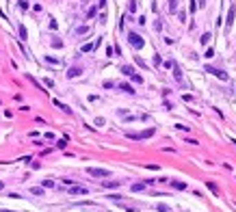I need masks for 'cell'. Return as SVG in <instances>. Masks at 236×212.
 I'll list each match as a JSON object with an SVG mask.
<instances>
[{"instance_id": "obj_36", "label": "cell", "mask_w": 236, "mask_h": 212, "mask_svg": "<svg viewBox=\"0 0 236 212\" xmlns=\"http://www.w3.org/2000/svg\"><path fill=\"white\" fill-rule=\"evenodd\" d=\"M0 212H15V210H5V208H2V210H0Z\"/></svg>"}, {"instance_id": "obj_6", "label": "cell", "mask_w": 236, "mask_h": 212, "mask_svg": "<svg viewBox=\"0 0 236 212\" xmlns=\"http://www.w3.org/2000/svg\"><path fill=\"white\" fill-rule=\"evenodd\" d=\"M67 193H69V195H87L89 191H87L85 186H76V184H74V186H69V191H67Z\"/></svg>"}, {"instance_id": "obj_23", "label": "cell", "mask_w": 236, "mask_h": 212, "mask_svg": "<svg viewBox=\"0 0 236 212\" xmlns=\"http://www.w3.org/2000/svg\"><path fill=\"white\" fill-rule=\"evenodd\" d=\"M210 37H212L210 33H204V35H202V43H208V41H210Z\"/></svg>"}, {"instance_id": "obj_25", "label": "cell", "mask_w": 236, "mask_h": 212, "mask_svg": "<svg viewBox=\"0 0 236 212\" xmlns=\"http://www.w3.org/2000/svg\"><path fill=\"white\" fill-rule=\"evenodd\" d=\"M96 13H98V9H96V7H91V9L87 11V15H89V17H96Z\"/></svg>"}, {"instance_id": "obj_32", "label": "cell", "mask_w": 236, "mask_h": 212, "mask_svg": "<svg viewBox=\"0 0 236 212\" xmlns=\"http://www.w3.org/2000/svg\"><path fill=\"white\" fill-rule=\"evenodd\" d=\"M111 87H115V82H113V80H106V82H104V89H111Z\"/></svg>"}, {"instance_id": "obj_16", "label": "cell", "mask_w": 236, "mask_h": 212, "mask_svg": "<svg viewBox=\"0 0 236 212\" xmlns=\"http://www.w3.org/2000/svg\"><path fill=\"white\" fill-rule=\"evenodd\" d=\"M206 186H208V188H210V191H212V193H215V195H219V186H217L215 182H208Z\"/></svg>"}, {"instance_id": "obj_2", "label": "cell", "mask_w": 236, "mask_h": 212, "mask_svg": "<svg viewBox=\"0 0 236 212\" xmlns=\"http://www.w3.org/2000/svg\"><path fill=\"white\" fill-rule=\"evenodd\" d=\"M122 74H124V76H128V78H132V80H134V82H139V84L143 82V76L136 74L132 65H124V67H122Z\"/></svg>"}, {"instance_id": "obj_37", "label": "cell", "mask_w": 236, "mask_h": 212, "mask_svg": "<svg viewBox=\"0 0 236 212\" xmlns=\"http://www.w3.org/2000/svg\"><path fill=\"white\" fill-rule=\"evenodd\" d=\"M2 188H5V182H0V191H2Z\"/></svg>"}, {"instance_id": "obj_27", "label": "cell", "mask_w": 236, "mask_h": 212, "mask_svg": "<svg viewBox=\"0 0 236 212\" xmlns=\"http://www.w3.org/2000/svg\"><path fill=\"white\" fill-rule=\"evenodd\" d=\"M204 56H206V59H212V56H215V50H212V48H208V50H206V54H204Z\"/></svg>"}, {"instance_id": "obj_15", "label": "cell", "mask_w": 236, "mask_h": 212, "mask_svg": "<svg viewBox=\"0 0 236 212\" xmlns=\"http://www.w3.org/2000/svg\"><path fill=\"white\" fill-rule=\"evenodd\" d=\"M171 184H173V188H176V191H186V184H184V182H176V180H173Z\"/></svg>"}, {"instance_id": "obj_19", "label": "cell", "mask_w": 236, "mask_h": 212, "mask_svg": "<svg viewBox=\"0 0 236 212\" xmlns=\"http://www.w3.org/2000/svg\"><path fill=\"white\" fill-rule=\"evenodd\" d=\"M134 61H136V65H139V67H143V69L147 67V65H145V61H143V59H141V56H134Z\"/></svg>"}, {"instance_id": "obj_31", "label": "cell", "mask_w": 236, "mask_h": 212, "mask_svg": "<svg viewBox=\"0 0 236 212\" xmlns=\"http://www.w3.org/2000/svg\"><path fill=\"white\" fill-rule=\"evenodd\" d=\"M45 61H48V63H54V65H59V59H52V56H45Z\"/></svg>"}, {"instance_id": "obj_24", "label": "cell", "mask_w": 236, "mask_h": 212, "mask_svg": "<svg viewBox=\"0 0 236 212\" xmlns=\"http://www.w3.org/2000/svg\"><path fill=\"white\" fill-rule=\"evenodd\" d=\"M26 78H28V80H31V82H33V84H35V87H37V89H41V84H39V82H37V80H35V78H33V76H28V74H26ZM41 91H43V89H41Z\"/></svg>"}, {"instance_id": "obj_35", "label": "cell", "mask_w": 236, "mask_h": 212, "mask_svg": "<svg viewBox=\"0 0 236 212\" xmlns=\"http://www.w3.org/2000/svg\"><path fill=\"white\" fill-rule=\"evenodd\" d=\"M100 7H106V0H100V2H98Z\"/></svg>"}, {"instance_id": "obj_10", "label": "cell", "mask_w": 236, "mask_h": 212, "mask_svg": "<svg viewBox=\"0 0 236 212\" xmlns=\"http://www.w3.org/2000/svg\"><path fill=\"white\" fill-rule=\"evenodd\" d=\"M54 106H59V108H61L65 115H72V108H69V106H65V104H63V102H59V100H54Z\"/></svg>"}, {"instance_id": "obj_26", "label": "cell", "mask_w": 236, "mask_h": 212, "mask_svg": "<svg viewBox=\"0 0 236 212\" xmlns=\"http://www.w3.org/2000/svg\"><path fill=\"white\" fill-rule=\"evenodd\" d=\"M52 45H54V48H63V41L61 39H52Z\"/></svg>"}, {"instance_id": "obj_13", "label": "cell", "mask_w": 236, "mask_h": 212, "mask_svg": "<svg viewBox=\"0 0 236 212\" xmlns=\"http://www.w3.org/2000/svg\"><path fill=\"white\" fill-rule=\"evenodd\" d=\"M119 89H122V91H126V93H130V95H132V93H134L132 84H128V82H122V84H119Z\"/></svg>"}, {"instance_id": "obj_34", "label": "cell", "mask_w": 236, "mask_h": 212, "mask_svg": "<svg viewBox=\"0 0 236 212\" xmlns=\"http://www.w3.org/2000/svg\"><path fill=\"white\" fill-rule=\"evenodd\" d=\"M162 106L167 108V110H171V108H173V104H171V102H167V100H165V104H162Z\"/></svg>"}, {"instance_id": "obj_33", "label": "cell", "mask_w": 236, "mask_h": 212, "mask_svg": "<svg viewBox=\"0 0 236 212\" xmlns=\"http://www.w3.org/2000/svg\"><path fill=\"white\" fill-rule=\"evenodd\" d=\"M43 84H45V87H54V82H52L50 78H45V80H43Z\"/></svg>"}, {"instance_id": "obj_3", "label": "cell", "mask_w": 236, "mask_h": 212, "mask_svg": "<svg viewBox=\"0 0 236 212\" xmlns=\"http://www.w3.org/2000/svg\"><path fill=\"white\" fill-rule=\"evenodd\" d=\"M154 128H150V130H143V132H126V136L128 138H136V141H141V138H152L154 136Z\"/></svg>"}, {"instance_id": "obj_18", "label": "cell", "mask_w": 236, "mask_h": 212, "mask_svg": "<svg viewBox=\"0 0 236 212\" xmlns=\"http://www.w3.org/2000/svg\"><path fill=\"white\" fill-rule=\"evenodd\" d=\"M56 147H59V149H65V147H67V138H65V136H63V138L59 141V143H56Z\"/></svg>"}, {"instance_id": "obj_11", "label": "cell", "mask_w": 236, "mask_h": 212, "mask_svg": "<svg viewBox=\"0 0 236 212\" xmlns=\"http://www.w3.org/2000/svg\"><path fill=\"white\" fill-rule=\"evenodd\" d=\"M234 15H236V7L232 5L230 11H227V26H232V22H234Z\"/></svg>"}, {"instance_id": "obj_30", "label": "cell", "mask_w": 236, "mask_h": 212, "mask_svg": "<svg viewBox=\"0 0 236 212\" xmlns=\"http://www.w3.org/2000/svg\"><path fill=\"white\" fill-rule=\"evenodd\" d=\"M87 31H89V28H87V26H80V28H76V33H78V35H85V33H87Z\"/></svg>"}, {"instance_id": "obj_1", "label": "cell", "mask_w": 236, "mask_h": 212, "mask_svg": "<svg viewBox=\"0 0 236 212\" xmlns=\"http://www.w3.org/2000/svg\"><path fill=\"white\" fill-rule=\"evenodd\" d=\"M128 43L132 45L134 50H141L145 45V39L141 37V35H136V33H128Z\"/></svg>"}, {"instance_id": "obj_7", "label": "cell", "mask_w": 236, "mask_h": 212, "mask_svg": "<svg viewBox=\"0 0 236 212\" xmlns=\"http://www.w3.org/2000/svg\"><path fill=\"white\" fill-rule=\"evenodd\" d=\"M100 41H102V39H98V41H93V43H85L82 48H80V52H93V50H96L98 45H100Z\"/></svg>"}, {"instance_id": "obj_14", "label": "cell", "mask_w": 236, "mask_h": 212, "mask_svg": "<svg viewBox=\"0 0 236 212\" xmlns=\"http://www.w3.org/2000/svg\"><path fill=\"white\" fill-rule=\"evenodd\" d=\"M17 33H20V39H22V41H26V39H28V37H26V28L22 26V24L17 26Z\"/></svg>"}, {"instance_id": "obj_21", "label": "cell", "mask_w": 236, "mask_h": 212, "mask_svg": "<svg viewBox=\"0 0 236 212\" xmlns=\"http://www.w3.org/2000/svg\"><path fill=\"white\" fill-rule=\"evenodd\" d=\"M43 186L45 188H54V180H43Z\"/></svg>"}, {"instance_id": "obj_8", "label": "cell", "mask_w": 236, "mask_h": 212, "mask_svg": "<svg viewBox=\"0 0 236 212\" xmlns=\"http://www.w3.org/2000/svg\"><path fill=\"white\" fill-rule=\"evenodd\" d=\"M80 74H82L80 67H69V69H67V78H78Z\"/></svg>"}, {"instance_id": "obj_12", "label": "cell", "mask_w": 236, "mask_h": 212, "mask_svg": "<svg viewBox=\"0 0 236 212\" xmlns=\"http://www.w3.org/2000/svg\"><path fill=\"white\" fill-rule=\"evenodd\" d=\"M119 184H122L119 180H106V182H104V188H117Z\"/></svg>"}, {"instance_id": "obj_4", "label": "cell", "mask_w": 236, "mask_h": 212, "mask_svg": "<svg viewBox=\"0 0 236 212\" xmlns=\"http://www.w3.org/2000/svg\"><path fill=\"white\" fill-rule=\"evenodd\" d=\"M87 173H89V175H93V178H108V175H111V171H108V169H98V167H89V169H87Z\"/></svg>"}, {"instance_id": "obj_28", "label": "cell", "mask_w": 236, "mask_h": 212, "mask_svg": "<svg viewBox=\"0 0 236 212\" xmlns=\"http://www.w3.org/2000/svg\"><path fill=\"white\" fill-rule=\"evenodd\" d=\"M156 210H158V212H169V206H165V203H160V206H158Z\"/></svg>"}, {"instance_id": "obj_17", "label": "cell", "mask_w": 236, "mask_h": 212, "mask_svg": "<svg viewBox=\"0 0 236 212\" xmlns=\"http://www.w3.org/2000/svg\"><path fill=\"white\" fill-rule=\"evenodd\" d=\"M136 11V0H130L128 2V13H134Z\"/></svg>"}, {"instance_id": "obj_29", "label": "cell", "mask_w": 236, "mask_h": 212, "mask_svg": "<svg viewBox=\"0 0 236 212\" xmlns=\"http://www.w3.org/2000/svg\"><path fill=\"white\" fill-rule=\"evenodd\" d=\"M31 193H35V195H43V188H39V186H35Z\"/></svg>"}, {"instance_id": "obj_20", "label": "cell", "mask_w": 236, "mask_h": 212, "mask_svg": "<svg viewBox=\"0 0 236 212\" xmlns=\"http://www.w3.org/2000/svg\"><path fill=\"white\" fill-rule=\"evenodd\" d=\"M173 76H176L178 80L182 78V72H180V67H178V65H173Z\"/></svg>"}, {"instance_id": "obj_5", "label": "cell", "mask_w": 236, "mask_h": 212, "mask_svg": "<svg viewBox=\"0 0 236 212\" xmlns=\"http://www.w3.org/2000/svg\"><path fill=\"white\" fill-rule=\"evenodd\" d=\"M204 72H208V74H212V76H217L219 80H227V74L225 72H221V69H217V67H210V65H206V69Z\"/></svg>"}, {"instance_id": "obj_22", "label": "cell", "mask_w": 236, "mask_h": 212, "mask_svg": "<svg viewBox=\"0 0 236 212\" xmlns=\"http://www.w3.org/2000/svg\"><path fill=\"white\" fill-rule=\"evenodd\" d=\"M178 9V0H169V11H176Z\"/></svg>"}, {"instance_id": "obj_9", "label": "cell", "mask_w": 236, "mask_h": 212, "mask_svg": "<svg viewBox=\"0 0 236 212\" xmlns=\"http://www.w3.org/2000/svg\"><path fill=\"white\" fill-rule=\"evenodd\" d=\"M145 184H147V182H136V184H132V193H143V191H145Z\"/></svg>"}]
</instances>
